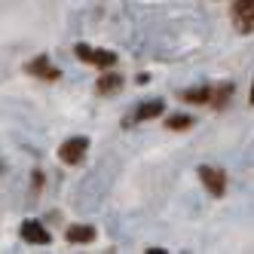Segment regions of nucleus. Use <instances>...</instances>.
Here are the masks:
<instances>
[{"instance_id":"nucleus-1","label":"nucleus","mask_w":254,"mask_h":254,"mask_svg":"<svg viewBox=\"0 0 254 254\" xmlns=\"http://www.w3.org/2000/svg\"><path fill=\"white\" fill-rule=\"evenodd\" d=\"M86 150H89V138L86 135H77V138H67L62 147H59V159L64 166H80L86 159Z\"/></svg>"},{"instance_id":"nucleus-8","label":"nucleus","mask_w":254,"mask_h":254,"mask_svg":"<svg viewBox=\"0 0 254 254\" xmlns=\"http://www.w3.org/2000/svg\"><path fill=\"white\" fill-rule=\"evenodd\" d=\"M162 111H166V104L162 101H144L138 111H135V123H144V120H153V117H159Z\"/></svg>"},{"instance_id":"nucleus-3","label":"nucleus","mask_w":254,"mask_h":254,"mask_svg":"<svg viewBox=\"0 0 254 254\" xmlns=\"http://www.w3.org/2000/svg\"><path fill=\"white\" fill-rule=\"evenodd\" d=\"M77 56L86 62V64H95V67H114L117 64V52L111 49H89V46H77Z\"/></svg>"},{"instance_id":"nucleus-11","label":"nucleus","mask_w":254,"mask_h":254,"mask_svg":"<svg viewBox=\"0 0 254 254\" xmlns=\"http://www.w3.org/2000/svg\"><path fill=\"white\" fill-rule=\"evenodd\" d=\"M166 126H169L172 132H184V129H190V126H193V117H187V114H175V117L166 120Z\"/></svg>"},{"instance_id":"nucleus-4","label":"nucleus","mask_w":254,"mask_h":254,"mask_svg":"<svg viewBox=\"0 0 254 254\" xmlns=\"http://www.w3.org/2000/svg\"><path fill=\"white\" fill-rule=\"evenodd\" d=\"M233 19H236V28L242 34H251L254 31V0H236Z\"/></svg>"},{"instance_id":"nucleus-6","label":"nucleus","mask_w":254,"mask_h":254,"mask_svg":"<svg viewBox=\"0 0 254 254\" xmlns=\"http://www.w3.org/2000/svg\"><path fill=\"white\" fill-rule=\"evenodd\" d=\"M25 70H28L31 77H40V80H59V77H62V70H59V67H52L46 56H37L34 62H28Z\"/></svg>"},{"instance_id":"nucleus-10","label":"nucleus","mask_w":254,"mask_h":254,"mask_svg":"<svg viewBox=\"0 0 254 254\" xmlns=\"http://www.w3.org/2000/svg\"><path fill=\"white\" fill-rule=\"evenodd\" d=\"M181 98H184L187 104H208V101H211V89H208V86H193V89H187Z\"/></svg>"},{"instance_id":"nucleus-5","label":"nucleus","mask_w":254,"mask_h":254,"mask_svg":"<svg viewBox=\"0 0 254 254\" xmlns=\"http://www.w3.org/2000/svg\"><path fill=\"white\" fill-rule=\"evenodd\" d=\"M22 239L31 242V245H49L52 242V233L40 221H25L22 224Z\"/></svg>"},{"instance_id":"nucleus-7","label":"nucleus","mask_w":254,"mask_h":254,"mask_svg":"<svg viewBox=\"0 0 254 254\" xmlns=\"http://www.w3.org/2000/svg\"><path fill=\"white\" fill-rule=\"evenodd\" d=\"M67 242L70 245H86V242H95V227L89 224H77V227H67Z\"/></svg>"},{"instance_id":"nucleus-12","label":"nucleus","mask_w":254,"mask_h":254,"mask_svg":"<svg viewBox=\"0 0 254 254\" xmlns=\"http://www.w3.org/2000/svg\"><path fill=\"white\" fill-rule=\"evenodd\" d=\"M0 172H3V166H0Z\"/></svg>"},{"instance_id":"nucleus-9","label":"nucleus","mask_w":254,"mask_h":254,"mask_svg":"<svg viewBox=\"0 0 254 254\" xmlns=\"http://www.w3.org/2000/svg\"><path fill=\"white\" fill-rule=\"evenodd\" d=\"M120 86H123V77H120V74H101L98 83H95V89H98L101 95H114Z\"/></svg>"},{"instance_id":"nucleus-2","label":"nucleus","mask_w":254,"mask_h":254,"mask_svg":"<svg viewBox=\"0 0 254 254\" xmlns=\"http://www.w3.org/2000/svg\"><path fill=\"white\" fill-rule=\"evenodd\" d=\"M199 181L205 184V190L211 193V196H224L227 193V175H224V169H214V166H199Z\"/></svg>"}]
</instances>
